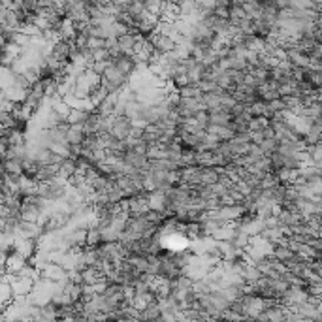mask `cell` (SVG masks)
I'll use <instances>...</instances> for the list:
<instances>
[{
	"label": "cell",
	"mask_w": 322,
	"mask_h": 322,
	"mask_svg": "<svg viewBox=\"0 0 322 322\" xmlns=\"http://www.w3.org/2000/svg\"><path fill=\"white\" fill-rule=\"evenodd\" d=\"M143 8L149 15H155V17H161L162 13V6H164V0H142Z\"/></svg>",
	"instance_id": "cell-1"
},
{
	"label": "cell",
	"mask_w": 322,
	"mask_h": 322,
	"mask_svg": "<svg viewBox=\"0 0 322 322\" xmlns=\"http://www.w3.org/2000/svg\"><path fill=\"white\" fill-rule=\"evenodd\" d=\"M111 2H113L115 6H119V8H126L128 4H132L134 0H111Z\"/></svg>",
	"instance_id": "cell-2"
}]
</instances>
